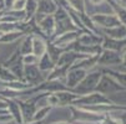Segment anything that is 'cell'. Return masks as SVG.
<instances>
[{"label":"cell","instance_id":"6da1fadb","mask_svg":"<svg viewBox=\"0 0 126 124\" xmlns=\"http://www.w3.org/2000/svg\"><path fill=\"white\" fill-rule=\"evenodd\" d=\"M101 76H102V73L100 71H95V72L90 73V75H86L80 81V83L75 88H73V92L78 96H85V94L94 92L100 78H101Z\"/></svg>","mask_w":126,"mask_h":124},{"label":"cell","instance_id":"7a4b0ae2","mask_svg":"<svg viewBox=\"0 0 126 124\" xmlns=\"http://www.w3.org/2000/svg\"><path fill=\"white\" fill-rule=\"evenodd\" d=\"M96 92H100L102 94H106V93H115V92H119V91H126V88L122 87L115 78H112L111 76L109 75H102L96 88H95Z\"/></svg>","mask_w":126,"mask_h":124},{"label":"cell","instance_id":"3957f363","mask_svg":"<svg viewBox=\"0 0 126 124\" xmlns=\"http://www.w3.org/2000/svg\"><path fill=\"white\" fill-rule=\"evenodd\" d=\"M71 104H84V105H99V104H114L109 98H106L102 93L100 92H91L89 94H85V96H80L78 97L75 101L71 102Z\"/></svg>","mask_w":126,"mask_h":124},{"label":"cell","instance_id":"277c9868","mask_svg":"<svg viewBox=\"0 0 126 124\" xmlns=\"http://www.w3.org/2000/svg\"><path fill=\"white\" fill-rule=\"evenodd\" d=\"M122 62V55L117 51H112V50H102L101 55H99L97 58V65L101 66H114V65H119Z\"/></svg>","mask_w":126,"mask_h":124},{"label":"cell","instance_id":"5b68a950","mask_svg":"<svg viewBox=\"0 0 126 124\" xmlns=\"http://www.w3.org/2000/svg\"><path fill=\"white\" fill-rule=\"evenodd\" d=\"M91 20L95 24H97L105 29L121 25L119 17L115 14H94V15H91Z\"/></svg>","mask_w":126,"mask_h":124},{"label":"cell","instance_id":"8992f818","mask_svg":"<svg viewBox=\"0 0 126 124\" xmlns=\"http://www.w3.org/2000/svg\"><path fill=\"white\" fill-rule=\"evenodd\" d=\"M87 69L81 68V67H74V68H69L66 72V84L67 88H75L80 81L86 76Z\"/></svg>","mask_w":126,"mask_h":124},{"label":"cell","instance_id":"52a82bcc","mask_svg":"<svg viewBox=\"0 0 126 124\" xmlns=\"http://www.w3.org/2000/svg\"><path fill=\"white\" fill-rule=\"evenodd\" d=\"M40 75H41V71L39 69L36 65L24 66V77L26 78L29 83H31V86H34V83H36L40 79Z\"/></svg>","mask_w":126,"mask_h":124},{"label":"cell","instance_id":"ba28073f","mask_svg":"<svg viewBox=\"0 0 126 124\" xmlns=\"http://www.w3.org/2000/svg\"><path fill=\"white\" fill-rule=\"evenodd\" d=\"M40 29L47 35V37H50L51 35H55V19L52 15H45L43 17V20L38 23Z\"/></svg>","mask_w":126,"mask_h":124},{"label":"cell","instance_id":"9c48e42d","mask_svg":"<svg viewBox=\"0 0 126 124\" xmlns=\"http://www.w3.org/2000/svg\"><path fill=\"white\" fill-rule=\"evenodd\" d=\"M56 9H58V5L52 0H39L36 12H41L45 15H52L56 11Z\"/></svg>","mask_w":126,"mask_h":124},{"label":"cell","instance_id":"30bf717a","mask_svg":"<svg viewBox=\"0 0 126 124\" xmlns=\"http://www.w3.org/2000/svg\"><path fill=\"white\" fill-rule=\"evenodd\" d=\"M105 34H107V36L110 39H115V40H122L126 39V26L125 25H119V26H114V27H109L104 30Z\"/></svg>","mask_w":126,"mask_h":124},{"label":"cell","instance_id":"8fae6325","mask_svg":"<svg viewBox=\"0 0 126 124\" xmlns=\"http://www.w3.org/2000/svg\"><path fill=\"white\" fill-rule=\"evenodd\" d=\"M101 37L94 35L93 32H86L82 34V36H78V42L81 45H86V46H94V45H99V42H101Z\"/></svg>","mask_w":126,"mask_h":124},{"label":"cell","instance_id":"7c38bea8","mask_svg":"<svg viewBox=\"0 0 126 124\" xmlns=\"http://www.w3.org/2000/svg\"><path fill=\"white\" fill-rule=\"evenodd\" d=\"M46 48H47V46L41 37L32 36V54L35 56L40 57L41 55H44L46 52Z\"/></svg>","mask_w":126,"mask_h":124},{"label":"cell","instance_id":"4fadbf2b","mask_svg":"<svg viewBox=\"0 0 126 124\" xmlns=\"http://www.w3.org/2000/svg\"><path fill=\"white\" fill-rule=\"evenodd\" d=\"M38 62H39L38 67H39L40 71H50V69H52L54 67H55V63H54V61L50 58L47 52H45L44 55H41L39 57V61Z\"/></svg>","mask_w":126,"mask_h":124},{"label":"cell","instance_id":"5bb4252c","mask_svg":"<svg viewBox=\"0 0 126 124\" xmlns=\"http://www.w3.org/2000/svg\"><path fill=\"white\" fill-rule=\"evenodd\" d=\"M23 35H24L23 31H11V32L3 34L1 36H0V44H10V42H14L17 39H20Z\"/></svg>","mask_w":126,"mask_h":124},{"label":"cell","instance_id":"9a60e30c","mask_svg":"<svg viewBox=\"0 0 126 124\" xmlns=\"http://www.w3.org/2000/svg\"><path fill=\"white\" fill-rule=\"evenodd\" d=\"M38 9V1L36 0H26V4H25V21L30 20L31 17L34 16V14L36 12Z\"/></svg>","mask_w":126,"mask_h":124},{"label":"cell","instance_id":"2e32d148","mask_svg":"<svg viewBox=\"0 0 126 124\" xmlns=\"http://www.w3.org/2000/svg\"><path fill=\"white\" fill-rule=\"evenodd\" d=\"M105 73H107L109 76H111L112 78H115L122 87L126 88V73L124 72H117V71H112V69H105Z\"/></svg>","mask_w":126,"mask_h":124},{"label":"cell","instance_id":"e0dca14e","mask_svg":"<svg viewBox=\"0 0 126 124\" xmlns=\"http://www.w3.org/2000/svg\"><path fill=\"white\" fill-rule=\"evenodd\" d=\"M19 52H20L21 56L31 54V52H32V36H28V37L24 40L23 45H21L20 48H19Z\"/></svg>","mask_w":126,"mask_h":124},{"label":"cell","instance_id":"ac0fdd59","mask_svg":"<svg viewBox=\"0 0 126 124\" xmlns=\"http://www.w3.org/2000/svg\"><path fill=\"white\" fill-rule=\"evenodd\" d=\"M50 109H51V107H49V105H45V107H40L39 109H36V112H35V114H34V118H32V119L39 120V122H40L41 119H44V118L49 114Z\"/></svg>","mask_w":126,"mask_h":124},{"label":"cell","instance_id":"d6986e66","mask_svg":"<svg viewBox=\"0 0 126 124\" xmlns=\"http://www.w3.org/2000/svg\"><path fill=\"white\" fill-rule=\"evenodd\" d=\"M67 3L74 8L76 12H85V1L84 0H67Z\"/></svg>","mask_w":126,"mask_h":124},{"label":"cell","instance_id":"ffe728a7","mask_svg":"<svg viewBox=\"0 0 126 124\" xmlns=\"http://www.w3.org/2000/svg\"><path fill=\"white\" fill-rule=\"evenodd\" d=\"M38 61H39V57L35 56L34 54H29V55L21 56V62L24 65H36Z\"/></svg>","mask_w":126,"mask_h":124},{"label":"cell","instance_id":"44dd1931","mask_svg":"<svg viewBox=\"0 0 126 124\" xmlns=\"http://www.w3.org/2000/svg\"><path fill=\"white\" fill-rule=\"evenodd\" d=\"M25 4H26V0H14L11 9L13 10H24Z\"/></svg>","mask_w":126,"mask_h":124},{"label":"cell","instance_id":"7402d4cb","mask_svg":"<svg viewBox=\"0 0 126 124\" xmlns=\"http://www.w3.org/2000/svg\"><path fill=\"white\" fill-rule=\"evenodd\" d=\"M8 113H10V111H9V105H8V103H6V101H0V114H8Z\"/></svg>","mask_w":126,"mask_h":124},{"label":"cell","instance_id":"603a6c76","mask_svg":"<svg viewBox=\"0 0 126 124\" xmlns=\"http://www.w3.org/2000/svg\"><path fill=\"white\" fill-rule=\"evenodd\" d=\"M121 65L126 67V47H125V51H124V54H122V62H121Z\"/></svg>","mask_w":126,"mask_h":124},{"label":"cell","instance_id":"cb8c5ba5","mask_svg":"<svg viewBox=\"0 0 126 124\" xmlns=\"http://www.w3.org/2000/svg\"><path fill=\"white\" fill-rule=\"evenodd\" d=\"M120 120H121V123H122V124H126V113H125V114H122V115L120 117Z\"/></svg>","mask_w":126,"mask_h":124},{"label":"cell","instance_id":"d4e9b609","mask_svg":"<svg viewBox=\"0 0 126 124\" xmlns=\"http://www.w3.org/2000/svg\"><path fill=\"white\" fill-rule=\"evenodd\" d=\"M36 1H39V0H36Z\"/></svg>","mask_w":126,"mask_h":124}]
</instances>
